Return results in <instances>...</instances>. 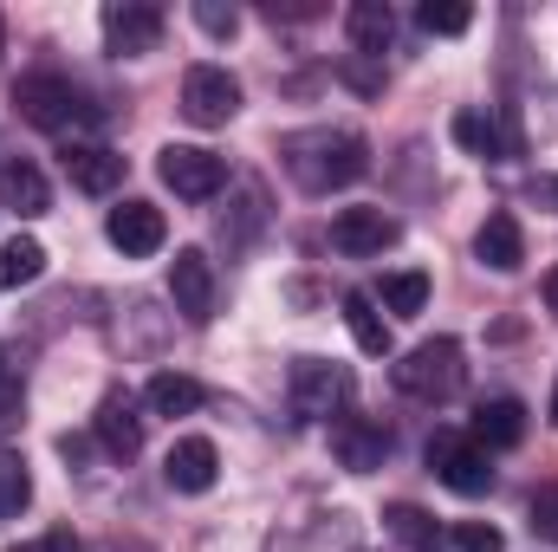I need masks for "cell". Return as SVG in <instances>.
Wrapping results in <instances>:
<instances>
[{
	"mask_svg": "<svg viewBox=\"0 0 558 552\" xmlns=\"http://www.w3.org/2000/svg\"><path fill=\"white\" fill-rule=\"evenodd\" d=\"M474 254H481V267H494V274H520V261H526V228H520V215H487L481 221V235H474Z\"/></svg>",
	"mask_w": 558,
	"mask_h": 552,
	"instance_id": "2e32d148",
	"label": "cell"
},
{
	"mask_svg": "<svg viewBox=\"0 0 558 552\" xmlns=\"http://www.w3.org/2000/svg\"><path fill=\"white\" fill-rule=\"evenodd\" d=\"M39 274H46V248L33 235H13L0 248V292H20V286H33Z\"/></svg>",
	"mask_w": 558,
	"mask_h": 552,
	"instance_id": "603a6c76",
	"label": "cell"
},
{
	"mask_svg": "<svg viewBox=\"0 0 558 552\" xmlns=\"http://www.w3.org/2000/svg\"><path fill=\"white\" fill-rule=\"evenodd\" d=\"M279 156H286V169H292V182L305 195L351 189L371 169V149H364V137H351V131H292V137L279 143Z\"/></svg>",
	"mask_w": 558,
	"mask_h": 552,
	"instance_id": "6da1fadb",
	"label": "cell"
},
{
	"mask_svg": "<svg viewBox=\"0 0 558 552\" xmlns=\"http://www.w3.org/2000/svg\"><path fill=\"white\" fill-rule=\"evenodd\" d=\"M397 215H384V208H338V221H331V248L338 254H351V261H371V254H384V248H397Z\"/></svg>",
	"mask_w": 558,
	"mask_h": 552,
	"instance_id": "8fae6325",
	"label": "cell"
},
{
	"mask_svg": "<svg viewBox=\"0 0 558 552\" xmlns=\"http://www.w3.org/2000/svg\"><path fill=\"white\" fill-rule=\"evenodd\" d=\"M390 384L416 404H448L461 384H468V364H461V338H428L410 358L390 364Z\"/></svg>",
	"mask_w": 558,
	"mask_h": 552,
	"instance_id": "7a4b0ae2",
	"label": "cell"
},
{
	"mask_svg": "<svg viewBox=\"0 0 558 552\" xmlns=\"http://www.w3.org/2000/svg\"><path fill=\"white\" fill-rule=\"evenodd\" d=\"M20 410V384H13V371H7V351H0V422H13Z\"/></svg>",
	"mask_w": 558,
	"mask_h": 552,
	"instance_id": "4dcf8cb0",
	"label": "cell"
},
{
	"mask_svg": "<svg viewBox=\"0 0 558 552\" xmlns=\"http://www.w3.org/2000/svg\"><path fill=\"white\" fill-rule=\"evenodd\" d=\"M546 305H553V319H558V267L546 274Z\"/></svg>",
	"mask_w": 558,
	"mask_h": 552,
	"instance_id": "d590c367",
	"label": "cell"
},
{
	"mask_svg": "<svg viewBox=\"0 0 558 552\" xmlns=\"http://www.w3.org/2000/svg\"><path fill=\"white\" fill-rule=\"evenodd\" d=\"M33 507V475H26V455L0 448V520H20Z\"/></svg>",
	"mask_w": 558,
	"mask_h": 552,
	"instance_id": "cb8c5ba5",
	"label": "cell"
},
{
	"mask_svg": "<svg viewBox=\"0 0 558 552\" xmlns=\"http://www.w3.org/2000/svg\"><path fill=\"white\" fill-rule=\"evenodd\" d=\"M13 552H78V540L59 527V533H46V540H26V547H13Z\"/></svg>",
	"mask_w": 558,
	"mask_h": 552,
	"instance_id": "836d02e7",
	"label": "cell"
},
{
	"mask_svg": "<svg viewBox=\"0 0 558 552\" xmlns=\"http://www.w3.org/2000/svg\"><path fill=\"white\" fill-rule=\"evenodd\" d=\"M454 143L468 149V156H500V118L494 111H454Z\"/></svg>",
	"mask_w": 558,
	"mask_h": 552,
	"instance_id": "d4e9b609",
	"label": "cell"
},
{
	"mask_svg": "<svg viewBox=\"0 0 558 552\" xmlns=\"http://www.w3.org/2000/svg\"><path fill=\"white\" fill-rule=\"evenodd\" d=\"M0 208H13V215H26V221L52 208V189H46L39 163H0Z\"/></svg>",
	"mask_w": 558,
	"mask_h": 552,
	"instance_id": "d6986e66",
	"label": "cell"
},
{
	"mask_svg": "<svg viewBox=\"0 0 558 552\" xmlns=\"http://www.w3.org/2000/svg\"><path fill=\"white\" fill-rule=\"evenodd\" d=\"M267 13H274V20H318V13H325V7H318V0H286V7H267Z\"/></svg>",
	"mask_w": 558,
	"mask_h": 552,
	"instance_id": "d6a6232c",
	"label": "cell"
},
{
	"mask_svg": "<svg viewBox=\"0 0 558 552\" xmlns=\"http://www.w3.org/2000/svg\"><path fill=\"white\" fill-rule=\"evenodd\" d=\"M195 26L208 39H234L241 33V7H221V0H195Z\"/></svg>",
	"mask_w": 558,
	"mask_h": 552,
	"instance_id": "83f0119b",
	"label": "cell"
},
{
	"mask_svg": "<svg viewBox=\"0 0 558 552\" xmlns=\"http://www.w3.org/2000/svg\"><path fill=\"white\" fill-rule=\"evenodd\" d=\"M344 325H351V338H357L364 358H390V325H384V312H377L371 292H344Z\"/></svg>",
	"mask_w": 558,
	"mask_h": 552,
	"instance_id": "ffe728a7",
	"label": "cell"
},
{
	"mask_svg": "<svg viewBox=\"0 0 558 552\" xmlns=\"http://www.w3.org/2000/svg\"><path fill=\"white\" fill-rule=\"evenodd\" d=\"M553 429H558V384H553Z\"/></svg>",
	"mask_w": 558,
	"mask_h": 552,
	"instance_id": "8d00e7d4",
	"label": "cell"
},
{
	"mask_svg": "<svg viewBox=\"0 0 558 552\" xmlns=\"http://www.w3.org/2000/svg\"><path fill=\"white\" fill-rule=\"evenodd\" d=\"M384 527H390V540H403L410 552H441V527H435V514H422L416 501L384 507Z\"/></svg>",
	"mask_w": 558,
	"mask_h": 552,
	"instance_id": "7402d4cb",
	"label": "cell"
},
{
	"mask_svg": "<svg viewBox=\"0 0 558 552\" xmlns=\"http://www.w3.org/2000/svg\"><path fill=\"white\" fill-rule=\"evenodd\" d=\"M78 85L72 79H59V72H26L20 85H13V111L33 124V131H65L72 118H78Z\"/></svg>",
	"mask_w": 558,
	"mask_h": 552,
	"instance_id": "8992f818",
	"label": "cell"
},
{
	"mask_svg": "<svg viewBox=\"0 0 558 552\" xmlns=\"http://www.w3.org/2000/svg\"><path fill=\"white\" fill-rule=\"evenodd\" d=\"M59 163H65L72 189H85V195H111V189L124 182V169H131V163H124L118 149H105V143H65Z\"/></svg>",
	"mask_w": 558,
	"mask_h": 552,
	"instance_id": "5bb4252c",
	"label": "cell"
},
{
	"mask_svg": "<svg viewBox=\"0 0 558 552\" xmlns=\"http://www.w3.org/2000/svg\"><path fill=\"white\" fill-rule=\"evenodd\" d=\"M162 46V13L143 0H111L105 7V52L111 59H143Z\"/></svg>",
	"mask_w": 558,
	"mask_h": 552,
	"instance_id": "ba28073f",
	"label": "cell"
},
{
	"mask_svg": "<svg viewBox=\"0 0 558 552\" xmlns=\"http://www.w3.org/2000/svg\"><path fill=\"white\" fill-rule=\"evenodd\" d=\"M344 33H351L357 59H384L390 39H397V13H390L384 0H351V7H344Z\"/></svg>",
	"mask_w": 558,
	"mask_h": 552,
	"instance_id": "ac0fdd59",
	"label": "cell"
},
{
	"mask_svg": "<svg viewBox=\"0 0 558 552\" xmlns=\"http://www.w3.org/2000/svg\"><path fill=\"white\" fill-rule=\"evenodd\" d=\"M156 176H162V189H175L182 202H208V195L228 189V156H215V149H202V143H162V149H156Z\"/></svg>",
	"mask_w": 558,
	"mask_h": 552,
	"instance_id": "3957f363",
	"label": "cell"
},
{
	"mask_svg": "<svg viewBox=\"0 0 558 552\" xmlns=\"http://www.w3.org/2000/svg\"><path fill=\"white\" fill-rule=\"evenodd\" d=\"M59 455H65V461H85V455H92V442H85V435H59Z\"/></svg>",
	"mask_w": 558,
	"mask_h": 552,
	"instance_id": "e575fe53",
	"label": "cell"
},
{
	"mask_svg": "<svg viewBox=\"0 0 558 552\" xmlns=\"http://www.w3.org/2000/svg\"><path fill=\"white\" fill-rule=\"evenodd\" d=\"M105 235H111V248H118L124 261H149V254H162L169 221H162L156 202H118L111 221H105Z\"/></svg>",
	"mask_w": 558,
	"mask_h": 552,
	"instance_id": "30bf717a",
	"label": "cell"
},
{
	"mask_svg": "<svg viewBox=\"0 0 558 552\" xmlns=\"http://www.w3.org/2000/svg\"><path fill=\"white\" fill-rule=\"evenodd\" d=\"M454 552H507V540H500V527H487V520H461V527H454Z\"/></svg>",
	"mask_w": 558,
	"mask_h": 552,
	"instance_id": "f1b7e54d",
	"label": "cell"
},
{
	"mask_svg": "<svg viewBox=\"0 0 558 552\" xmlns=\"http://www.w3.org/2000/svg\"><path fill=\"white\" fill-rule=\"evenodd\" d=\"M169 299H175V312L189 325H208L215 319V261L202 248H182L169 261Z\"/></svg>",
	"mask_w": 558,
	"mask_h": 552,
	"instance_id": "9c48e42d",
	"label": "cell"
},
{
	"mask_svg": "<svg viewBox=\"0 0 558 552\" xmlns=\"http://www.w3.org/2000/svg\"><path fill=\"white\" fill-rule=\"evenodd\" d=\"M292 404H299V416L338 422L344 404H351V371L344 364H325V358H299L292 364Z\"/></svg>",
	"mask_w": 558,
	"mask_h": 552,
	"instance_id": "52a82bcc",
	"label": "cell"
},
{
	"mask_svg": "<svg viewBox=\"0 0 558 552\" xmlns=\"http://www.w3.org/2000/svg\"><path fill=\"white\" fill-rule=\"evenodd\" d=\"M162 481H169L175 494H208V488L221 481L215 442H208V435H182V442L169 448V461H162Z\"/></svg>",
	"mask_w": 558,
	"mask_h": 552,
	"instance_id": "4fadbf2b",
	"label": "cell"
},
{
	"mask_svg": "<svg viewBox=\"0 0 558 552\" xmlns=\"http://www.w3.org/2000/svg\"><path fill=\"white\" fill-rule=\"evenodd\" d=\"M533 533L558 540V488H539V494H533Z\"/></svg>",
	"mask_w": 558,
	"mask_h": 552,
	"instance_id": "f546056e",
	"label": "cell"
},
{
	"mask_svg": "<svg viewBox=\"0 0 558 552\" xmlns=\"http://www.w3.org/2000/svg\"><path fill=\"white\" fill-rule=\"evenodd\" d=\"M331 455H338L351 475H377L384 455H390V429L371 422V416H338V422H331Z\"/></svg>",
	"mask_w": 558,
	"mask_h": 552,
	"instance_id": "7c38bea8",
	"label": "cell"
},
{
	"mask_svg": "<svg viewBox=\"0 0 558 552\" xmlns=\"http://www.w3.org/2000/svg\"><path fill=\"white\" fill-rule=\"evenodd\" d=\"M92 435L105 442V455H111V461H137V448H143V416H137V404H131L124 391H111V397L98 404V416H92Z\"/></svg>",
	"mask_w": 558,
	"mask_h": 552,
	"instance_id": "9a60e30c",
	"label": "cell"
},
{
	"mask_svg": "<svg viewBox=\"0 0 558 552\" xmlns=\"http://www.w3.org/2000/svg\"><path fill=\"white\" fill-rule=\"evenodd\" d=\"M416 20H422V33L454 39V33H468V26H474V7H468V0H422Z\"/></svg>",
	"mask_w": 558,
	"mask_h": 552,
	"instance_id": "484cf974",
	"label": "cell"
},
{
	"mask_svg": "<svg viewBox=\"0 0 558 552\" xmlns=\"http://www.w3.org/2000/svg\"><path fill=\"white\" fill-rule=\"evenodd\" d=\"M384 305H390L397 319H416L422 305H428V274H416V267H410V274H390L384 279Z\"/></svg>",
	"mask_w": 558,
	"mask_h": 552,
	"instance_id": "4316f807",
	"label": "cell"
},
{
	"mask_svg": "<svg viewBox=\"0 0 558 552\" xmlns=\"http://www.w3.org/2000/svg\"><path fill=\"white\" fill-rule=\"evenodd\" d=\"M344 79H351L357 92H377V85H384V72H377L371 59H351V65H344Z\"/></svg>",
	"mask_w": 558,
	"mask_h": 552,
	"instance_id": "1f68e13d",
	"label": "cell"
},
{
	"mask_svg": "<svg viewBox=\"0 0 558 552\" xmlns=\"http://www.w3.org/2000/svg\"><path fill=\"white\" fill-rule=\"evenodd\" d=\"M143 410H149V416L202 410V384H195V377H182V371H156V377L143 384Z\"/></svg>",
	"mask_w": 558,
	"mask_h": 552,
	"instance_id": "44dd1931",
	"label": "cell"
},
{
	"mask_svg": "<svg viewBox=\"0 0 558 552\" xmlns=\"http://www.w3.org/2000/svg\"><path fill=\"white\" fill-rule=\"evenodd\" d=\"M468 435H474L487 455H494V448H520V442H526V404H520V397H487V404L474 410V429H468Z\"/></svg>",
	"mask_w": 558,
	"mask_h": 552,
	"instance_id": "e0dca14e",
	"label": "cell"
},
{
	"mask_svg": "<svg viewBox=\"0 0 558 552\" xmlns=\"http://www.w3.org/2000/svg\"><path fill=\"white\" fill-rule=\"evenodd\" d=\"M553 202H558V182H553Z\"/></svg>",
	"mask_w": 558,
	"mask_h": 552,
	"instance_id": "74e56055",
	"label": "cell"
},
{
	"mask_svg": "<svg viewBox=\"0 0 558 552\" xmlns=\"http://www.w3.org/2000/svg\"><path fill=\"white\" fill-rule=\"evenodd\" d=\"M241 111V79L228 65H189L182 72V118L195 131H221Z\"/></svg>",
	"mask_w": 558,
	"mask_h": 552,
	"instance_id": "5b68a950",
	"label": "cell"
},
{
	"mask_svg": "<svg viewBox=\"0 0 558 552\" xmlns=\"http://www.w3.org/2000/svg\"><path fill=\"white\" fill-rule=\"evenodd\" d=\"M428 468H435V475H441V488H454L461 501H474V494H487V488H494L487 448H481L474 435H461V429H435V435H428Z\"/></svg>",
	"mask_w": 558,
	"mask_h": 552,
	"instance_id": "277c9868",
	"label": "cell"
}]
</instances>
